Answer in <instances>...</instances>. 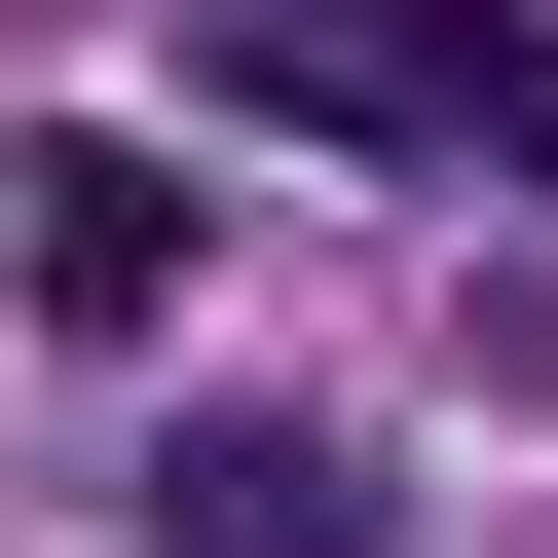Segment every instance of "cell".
I'll use <instances>...</instances> for the list:
<instances>
[{
  "mask_svg": "<svg viewBox=\"0 0 558 558\" xmlns=\"http://www.w3.org/2000/svg\"><path fill=\"white\" fill-rule=\"evenodd\" d=\"M0 299H38V336H149L186 299V186L149 149H0Z\"/></svg>",
  "mask_w": 558,
  "mask_h": 558,
  "instance_id": "obj_3",
  "label": "cell"
},
{
  "mask_svg": "<svg viewBox=\"0 0 558 558\" xmlns=\"http://www.w3.org/2000/svg\"><path fill=\"white\" fill-rule=\"evenodd\" d=\"M149 558H410L336 410H149Z\"/></svg>",
  "mask_w": 558,
  "mask_h": 558,
  "instance_id": "obj_2",
  "label": "cell"
},
{
  "mask_svg": "<svg viewBox=\"0 0 558 558\" xmlns=\"http://www.w3.org/2000/svg\"><path fill=\"white\" fill-rule=\"evenodd\" d=\"M186 38H260L336 149H521L558 186V38H521V0H186Z\"/></svg>",
  "mask_w": 558,
  "mask_h": 558,
  "instance_id": "obj_1",
  "label": "cell"
}]
</instances>
